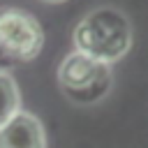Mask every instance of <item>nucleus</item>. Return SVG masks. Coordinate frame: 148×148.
Masks as SVG:
<instances>
[{
  "instance_id": "nucleus-1",
  "label": "nucleus",
  "mask_w": 148,
  "mask_h": 148,
  "mask_svg": "<svg viewBox=\"0 0 148 148\" xmlns=\"http://www.w3.org/2000/svg\"><path fill=\"white\" fill-rule=\"evenodd\" d=\"M72 42L79 53L113 65L132 49V25L120 9L97 7L76 23Z\"/></svg>"
},
{
  "instance_id": "nucleus-2",
  "label": "nucleus",
  "mask_w": 148,
  "mask_h": 148,
  "mask_svg": "<svg viewBox=\"0 0 148 148\" xmlns=\"http://www.w3.org/2000/svg\"><path fill=\"white\" fill-rule=\"evenodd\" d=\"M58 83L62 95L79 106H92L102 102L113 83L111 67L86 56L72 51L58 67Z\"/></svg>"
},
{
  "instance_id": "nucleus-3",
  "label": "nucleus",
  "mask_w": 148,
  "mask_h": 148,
  "mask_svg": "<svg viewBox=\"0 0 148 148\" xmlns=\"http://www.w3.org/2000/svg\"><path fill=\"white\" fill-rule=\"evenodd\" d=\"M44 30L39 21L18 7H0V65L28 62L39 56Z\"/></svg>"
},
{
  "instance_id": "nucleus-4",
  "label": "nucleus",
  "mask_w": 148,
  "mask_h": 148,
  "mask_svg": "<svg viewBox=\"0 0 148 148\" xmlns=\"http://www.w3.org/2000/svg\"><path fill=\"white\" fill-rule=\"evenodd\" d=\"M0 148H46V132L39 118L18 111L0 125Z\"/></svg>"
},
{
  "instance_id": "nucleus-5",
  "label": "nucleus",
  "mask_w": 148,
  "mask_h": 148,
  "mask_svg": "<svg viewBox=\"0 0 148 148\" xmlns=\"http://www.w3.org/2000/svg\"><path fill=\"white\" fill-rule=\"evenodd\" d=\"M21 111V92L9 72L0 69V125Z\"/></svg>"
},
{
  "instance_id": "nucleus-6",
  "label": "nucleus",
  "mask_w": 148,
  "mask_h": 148,
  "mask_svg": "<svg viewBox=\"0 0 148 148\" xmlns=\"http://www.w3.org/2000/svg\"><path fill=\"white\" fill-rule=\"evenodd\" d=\"M42 2H49V5H60V2H67V0H42Z\"/></svg>"
}]
</instances>
